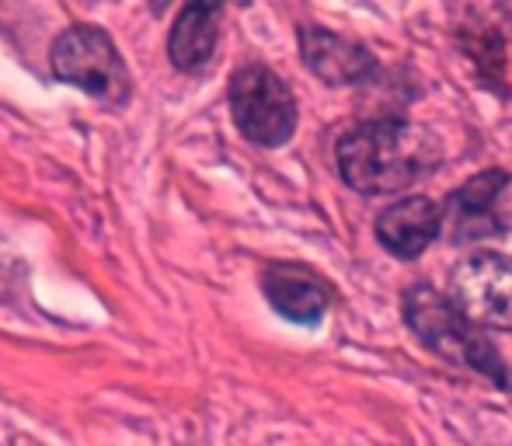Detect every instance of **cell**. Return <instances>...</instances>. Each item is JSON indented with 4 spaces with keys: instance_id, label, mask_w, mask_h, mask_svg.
<instances>
[{
    "instance_id": "cell-3",
    "label": "cell",
    "mask_w": 512,
    "mask_h": 446,
    "mask_svg": "<svg viewBox=\"0 0 512 446\" xmlns=\"http://www.w3.org/2000/svg\"><path fill=\"white\" fill-rule=\"evenodd\" d=\"M230 112L237 129L258 147H283L297 129V98L262 63H248L230 77Z\"/></svg>"
},
{
    "instance_id": "cell-4",
    "label": "cell",
    "mask_w": 512,
    "mask_h": 446,
    "mask_svg": "<svg viewBox=\"0 0 512 446\" xmlns=\"http://www.w3.org/2000/svg\"><path fill=\"white\" fill-rule=\"evenodd\" d=\"M53 77L88 91L105 102H122L129 95V74L115 42L95 25H74L53 42L49 53Z\"/></svg>"
},
{
    "instance_id": "cell-6",
    "label": "cell",
    "mask_w": 512,
    "mask_h": 446,
    "mask_svg": "<svg viewBox=\"0 0 512 446\" xmlns=\"http://www.w3.org/2000/svg\"><path fill=\"white\" fill-rule=\"evenodd\" d=\"M509 185V175L499 168L481 171L471 182H464L457 192H450L443 210V223L450 220V237L457 244H471L481 237H495L506 230L499 213V199Z\"/></svg>"
},
{
    "instance_id": "cell-8",
    "label": "cell",
    "mask_w": 512,
    "mask_h": 446,
    "mask_svg": "<svg viewBox=\"0 0 512 446\" xmlns=\"http://www.w3.org/2000/svg\"><path fill=\"white\" fill-rule=\"evenodd\" d=\"M443 230V206L425 196H408L391 203L377 217V241L394 258H418Z\"/></svg>"
},
{
    "instance_id": "cell-1",
    "label": "cell",
    "mask_w": 512,
    "mask_h": 446,
    "mask_svg": "<svg viewBox=\"0 0 512 446\" xmlns=\"http://www.w3.org/2000/svg\"><path fill=\"white\" fill-rule=\"evenodd\" d=\"M335 161L349 189L394 196L432 175L443 161V147L429 129L408 119H373L338 140Z\"/></svg>"
},
{
    "instance_id": "cell-11",
    "label": "cell",
    "mask_w": 512,
    "mask_h": 446,
    "mask_svg": "<svg viewBox=\"0 0 512 446\" xmlns=\"http://www.w3.org/2000/svg\"><path fill=\"white\" fill-rule=\"evenodd\" d=\"M25 279H28L25 258L0 237V304H18L21 290H25Z\"/></svg>"
},
{
    "instance_id": "cell-7",
    "label": "cell",
    "mask_w": 512,
    "mask_h": 446,
    "mask_svg": "<svg viewBox=\"0 0 512 446\" xmlns=\"http://www.w3.org/2000/svg\"><path fill=\"white\" fill-rule=\"evenodd\" d=\"M300 53L304 63L331 88H352L373 77L377 63H373L370 49L356 46V42L342 39V35L328 32V28L304 25L300 28Z\"/></svg>"
},
{
    "instance_id": "cell-9",
    "label": "cell",
    "mask_w": 512,
    "mask_h": 446,
    "mask_svg": "<svg viewBox=\"0 0 512 446\" xmlns=\"http://www.w3.org/2000/svg\"><path fill=\"white\" fill-rule=\"evenodd\" d=\"M262 293L286 321H297V325H314L328 311V290L321 286V279L297 269V265H272V269H265Z\"/></svg>"
},
{
    "instance_id": "cell-2",
    "label": "cell",
    "mask_w": 512,
    "mask_h": 446,
    "mask_svg": "<svg viewBox=\"0 0 512 446\" xmlns=\"http://www.w3.org/2000/svg\"><path fill=\"white\" fill-rule=\"evenodd\" d=\"M405 321L436 356L450 359V363H467L474 370L488 373L492 380H499V384H509V373L502 366L499 352L492 349V342L436 286H411L405 293Z\"/></svg>"
},
{
    "instance_id": "cell-5",
    "label": "cell",
    "mask_w": 512,
    "mask_h": 446,
    "mask_svg": "<svg viewBox=\"0 0 512 446\" xmlns=\"http://www.w3.org/2000/svg\"><path fill=\"white\" fill-rule=\"evenodd\" d=\"M450 300L474 328L512 332V258L495 251L467 255L450 272Z\"/></svg>"
},
{
    "instance_id": "cell-10",
    "label": "cell",
    "mask_w": 512,
    "mask_h": 446,
    "mask_svg": "<svg viewBox=\"0 0 512 446\" xmlns=\"http://www.w3.org/2000/svg\"><path fill=\"white\" fill-rule=\"evenodd\" d=\"M220 39V7L216 4H189L178 14L175 28L168 39V56L175 70L192 74V70L206 67L209 56Z\"/></svg>"
}]
</instances>
